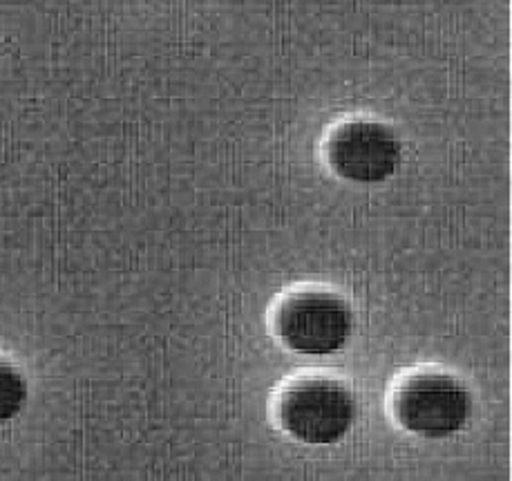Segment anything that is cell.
I'll list each match as a JSON object with an SVG mask.
<instances>
[{"instance_id": "1", "label": "cell", "mask_w": 512, "mask_h": 481, "mask_svg": "<svg viewBox=\"0 0 512 481\" xmlns=\"http://www.w3.org/2000/svg\"><path fill=\"white\" fill-rule=\"evenodd\" d=\"M276 423L284 435L307 446H334L358 421L356 394L329 376H302L276 399Z\"/></svg>"}, {"instance_id": "2", "label": "cell", "mask_w": 512, "mask_h": 481, "mask_svg": "<svg viewBox=\"0 0 512 481\" xmlns=\"http://www.w3.org/2000/svg\"><path fill=\"white\" fill-rule=\"evenodd\" d=\"M474 399L457 374L445 370H416L396 385L392 417L407 435L448 439L468 426Z\"/></svg>"}, {"instance_id": "3", "label": "cell", "mask_w": 512, "mask_h": 481, "mask_svg": "<svg viewBox=\"0 0 512 481\" xmlns=\"http://www.w3.org/2000/svg\"><path fill=\"white\" fill-rule=\"evenodd\" d=\"M273 334L300 356L338 354L354 334V311L331 289L305 287L284 296L273 309Z\"/></svg>"}, {"instance_id": "4", "label": "cell", "mask_w": 512, "mask_h": 481, "mask_svg": "<svg viewBox=\"0 0 512 481\" xmlns=\"http://www.w3.org/2000/svg\"><path fill=\"white\" fill-rule=\"evenodd\" d=\"M403 150L396 132L376 119H349L329 132L325 159L331 171L352 184H381L390 179Z\"/></svg>"}, {"instance_id": "5", "label": "cell", "mask_w": 512, "mask_h": 481, "mask_svg": "<svg viewBox=\"0 0 512 481\" xmlns=\"http://www.w3.org/2000/svg\"><path fill=\"white\" fill-rule=\"evenodd\" d=\"M30 399V383L14 361L0 354V426L14 421Z\"/></svg>"}]
</instances>
